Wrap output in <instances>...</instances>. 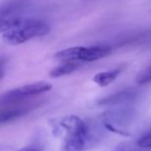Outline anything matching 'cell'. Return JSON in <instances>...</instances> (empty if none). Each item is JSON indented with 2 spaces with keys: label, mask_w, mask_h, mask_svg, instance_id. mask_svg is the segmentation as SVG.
<instances>
[{
  "label": "cell",
  "mask_w": 151,
  "mask_h": 151,
  "mask_svg": "<svg viewBox=\"0 0 151 151\" xmlns=\"http://www.w3.org/2000/svg\"><path fill=\"white\" fill-rule=\"evenodd\" d=\"M104 125L86 121L78 116H67L57 121L54 132L63 136L62 151H85L97 145L105 137Z\"/></svg>",
  "instance_id": "obj_1"
},
{
  "label": "cell",
  "mask_w": 151,
  "mask_h": 151,
  "mask_svg": "<svg viewBox=\"0 0 151 151\" xmlns=\"http://www.w3.org/2000/svg\"><path fill=\"white\" fill-rule=\"evenodd\" d=\"M50 25L38 19L22 20L15 28L3 34L4 42L9 45H21L36 37H42L50 33Z\"/></svg>",
  "instance_id": "obj_2"
},
{
  "label": "cell",
  "mask_w": 151,
  "mask_h": 151,
  "mask_svg": "<svg viewBox=\"0 0 151 151\" xmlns=\"http://www.w3.org/2000/svg\"><path fill=\"white\" fill-rule=\"evenodd\" d=\"M5 75V61L4 59H0V82Z\"/></svg>",
  "instance_id": "obj_12"
},
{
  "label": "cell",
  "mask_w": 151,
  "mask_h": 151,
  "mask_svg": "<svg viewBox=\"0 0 151 151\" xmlns=\"http://www.w3.org/2000/svg\"><path fill=\"white\" fill-rule=\"evenodd\" d=\"M139 97V91L136 89H124V90L118 91L116 93L106 96L99 101V106L104 107H117V106L123 105H132L134 101Z\"/></svg>",
  "instance_id": "obj_5"
},
{
  "label": "cell",
  "mask_w": 151,
  "mask_h": 151,
  "mask_svg": "<svg viewBox=\"0 0 151 151\" xmlns=\"http://www.w3.org/2000/svg\"><path fill=\"white\" fill-rule=\"evenodd\" d=\"M112 53V47L107 45L90 47H73L59 51L55 57L63 61H76V62H91L103 59Z\"/></svg>",
  "instance_id": "obj_4"
},
{
  "label": "cell",
  "mask_w": 151,
  "mask_h": 151,
  "mask_svg": "<svg viewBox=\"0 0 151 151\" xmlns=\"http://www.w3.org/2000/svg\"><path fill=\"white\" fill-rule=\"evenodd\" d=\"M136 110L132 105L112 107L104 112L101 122L106 129L120 134H127V129L134 121Z\"/></svg>",
  "instance_id": "obj_3"
},
{
  "label": "cell",
  "mask_w": 151,
  "mask_h": 151,
  "mask_svg": "<svg viewBox=\"0 0 151 151\" xmlns=\"http://www.w3.org/2000/svg\"><path fill=\"white\" fill-rule=\"evenodd\" d=\"M79 67H81L80 62H76V61H64L63 63L59 64L58 66L54 67V68L50 71V77L51 78H59V77H62V76L69 75V73L77 70Z\"/></svg>",
  "instance_id": "obj_7"
},
{
  "label": "cell",
  "mask_w": 151,
  "mask_h": 151,
  "mask_svg": "<svg viewBox=\"0 0 151 151\" xmlns=\"http://www.w3.org/2000/svg\"><path fill=\"white\" fill-rule=\"evenodd\" d=\"M123 66H118L116 68L110 69V70L101 71V73H96L93 77V81H94L95 84H97L101 87L108 86V85L111 84L113 81H115L119 77L120 73L123 71Z\"/></svg>",
  "instance_id": "obj_6"
},
{
  "label": "cell",
  "mask_w": 151,
  "mask_h": 151,
  "mask_svg": "<svg viewBox=\"0 0 151 151\" xmlns=\"http://www.w3.org/2000/svg\"><path fill=\"white\" fill-rule=\"evenodd\" d=\"M136 144L140 148L147 151H151V128L145 132L138 140L136 141Z\"/></svg>",
  "instance_id": "obj_9"
},
{
  "label": "cell",
  "mask_w": 151,
  "mask_h": 151,
  "mask_svg": "<svg viewBox=\"0 0 151 151\" xmlns=\"http://www.w3.org/2000/svg\"><path fill=\"white\" fill-rule=\"evenodd\" d=\"M114 151H147L144 149L140 148L138 145L134 143H122V144L118 145Z\"/></svg>",
  "instance_id": "obj_10"
},
{
  "label": "cell",
  "mask_w": 151,
  "mask_h": 151,
  "mask_svg": "<svg viewBox=\"0 0 151 151\" xmlns=\"http://www.w3.org/2000/svg\"><path fill=\"white\" fill-rule=\"evenodd\" d=\"M139 85H147L151 83V63L139 73L136 79Z\"/></svg>",
  "instance_id": "obj_8"
},
{
  "label": "cell",
  "mask_w": 151,
  "mask_h": 151,
  "mask_svg": "<svg viewBox=\"0 0 151 151\" xmlns=\"http://www.w3.org/2000/svg\"><path fill=\"white\" fill-rule=\"evenodd\" d=\"M18 151H42V147L40 146V144H36V143H33V144H30L28 146H25L24 148L20 149Z\"/></svg>",
  "instance_id": "obj_11"
}]
</instances>
